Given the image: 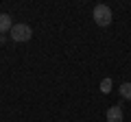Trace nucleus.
Returning a JSON list of instances; mask_svg holds the SVG:
<instances>
[{
  "mask_svg": "<svg viewBox=\"0 0 131 122\" xmlns=\"http://www.w3.org/2000/svg\"><path fill=\"white\" fill-rule=\"evenodd\" d=\"M92 18H94V22H96L98 26H109L112 20H114V15H112V9H109L107 5H96L94 11H92Z\"/></svg>",
  "mask_w": 131,
  "mask_h": 122,
  "instance_id": "1",
  "label": "nucleus"
},
{
  "mask_svg": "<svg viewBox=\"0 0 131 122\" xmlns=\"http://www.w3.org/2000/svg\"><path fill=\"white\" fill-rule=\"evenodd\" d=\"M11 39L13 42H28V39L33 37V31L28 24H13V28H11Z\"/></svg>",
  "mask_w": 131,
  "mask_h": 122,
  "instance_id": "2",
  "label": "nucleus"
},
{
  "mask_svg": "<svg viewBox=\"0 0 131 122\" xmlns=\"http://www.w3.org/2000/svg\"><path fill=\"white\" fill-rule=\"evenodd\" d=\"M13 28V20L9 13H0V33H11Z\"/></svg>",
  "mask_w": 131,
  "mask_h": 122,
  "instance_id": "3",
  "label": "nucleus"
},
{
  "mask_svg": "<svg viewBox=\"0 0 131 122\" xmlns=\"http://www.w3.org/2000/svg\"><path fill=\"white\" fill-rule=\"evenodd\" d=\"M107 122H122V109L118 105L107 109Z\"/></svg>",
  "mask_w": 131,
  "mask_h": 122,
  "instance_id": "4",
  "label": "nucleus"
},
{
  "mask_svg": "<svg viewBox=\"0 0 131 122\" xmlns=\"http://www.w3.org/2000/svg\"><path fill=\"white\" fill-rule=\"evenodd\" d=\"M120 96L127 100H131V83H122L120 85Z\"/></svg>",
  "mask_w": 131,
  "mask_h": 122,
  "instance_id": "5",
  "label": "nucleus"
},
{
  "mask_svg": "<svg viewBox=\"0 0 131 122\" xmlns=\"http://www.w3.org/2000/svg\"><path fill=\"white\" fill-rule=\"evenodd\" d=\"M101 92H103V94H109V92H112V79L101 81Z\"/></svg>",
  "mask_w": 131,
  "mask_h": 122,
  "instance_id": "6",
  "label": "nucleus"
}]
</instances>
